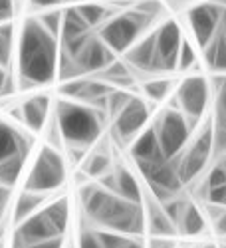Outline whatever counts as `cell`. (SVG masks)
I'll list each match as a JSON object with an SVG mask.
<instances>
[{
  "label": "cell",
  "mask_w": 226,
  "mask_h": 248,
  "mask_svg": "<svg viewBox=\"0 0 226 248\" xmlns=\"http://www.w3.org/2000/svg\"><path fill=\"white\" fill-rule=\"evenodd\" d=\"M58 38H54L38 18H28L18 44V72L30 86H44L58 72Z\"/></svg>",
  "instance_id": "obj_1"
},
{
  "label": "cell",
  "mask_w": 226,
  "mask_h": 248,
  "mask_svg": "<svg viewBox=\"0 0 226 248\" xmlns=\"http://www.w3.org/2000/svg\"><path fill=\"white\" fill-rule=\"evenodd\" d=\"M79 197L88 218L111 232L137 236L145 229V213L137 202L121 199L119 195L95 185L84 187Z\"/></svg>",
  "instance_id": "obj_2"
},
{
  "label": "cell",
  "mask_w": 226,
  "mask_h": 248,
  "mask_svg": "<svg viewBox=\"0 0 226 248\" xmlns=\"http://www.w3.org/2000/svg\"><path fill=\"white\" fill-rule=\"evenodd\" d=\"M56 123L64 143L70 147L86 149L101 133V115L93 106L74 99H60L56 106Z\"/></svg>",
  "instance_id": "obj_3"
},
{
  "label": "cell",
  "mask_w": 226,
  "mask_h": 248,
  "mask_svg": "<svg viewBox=\"0 0 226 248\" xmlns=\"http://www.w3.org/2000/svg\"><path fill=\"white\" fill-rule=\"evenodd\" d=\"M151 16L143 14L139 10L125 12V14H115L111 16L104 26H99L97 36L104 40V44L113 50L115 54L127 52L141 36L143 28L147 26Z\"/></svg>",
  "instance_id": "obj_4"
},
{
  "label": "cell",
  "mask_w": 226,
  "mask_h": 248,
  "mask_svg": "<svg viewBox=\"0 0 226 248\" xmlns=\"http://www.w3.org/2000/svg\"><path fill=\"white\" fill-rule=\"evenodd\" d=\"M66 181V163L60 155V149L44 145L40 149L32 169L26 177V191L48 195L60 189Z\"/></svg>",
  "instance_id": "obj_5"
},
{
  "label": "cell",
  "mask_w": 226,
  "mask_h": 248,
  "mask_svg": "<svg viewBox=\"0 0 226 248\" xmlns=\"http://www.w3.org/2000/svg\"><path fill=\"white\" fill-rule=\"evenodd\" d=\"M155 135L159 141L161 153L165 159H177L189 143L191 137V121L182 115L181 109H167L155 121Z\"/></svg>",
  "instance_id": "obj_6"
},
{
  "label": "cell",
  "mask_w": 226,
  "mask_h": 248,
  "mask_svg": "<svg viewBox=\"0 0 226 248\" xmlns=\"http://www.w3.org/2000/svg\"><path fill=\"white\" fill-rule=\"evenodd\" d=\"M212 149H214V127L212 123H209L195 137L191 145L184 147V151L177 157V173L182 185L195 181L202 173V169L207 167V163L211 159Z\"/></svg>",
  "instance_id": "obj_7"
},
{
  "label": "cell",
  "mask_w": 226,
  "mask_h": 248,
  "mask_svg": "<svg viewBox=\"0 0 226 248\" xmlns=\"http://www.w3.org/2000/svg\"><path fill=\"white\" fill-rule=\"evenodd\" d=\"M153 36H155V72L177 70V58L182 42L181 26L175 20H169Z\"/></svg>",
  "instance_id": "obj_8"
},
{
  "label": "cell",
  "mask_w": 226,
  "mask_h": 248,
  "mask_svg": "<svg viewBox=\"0 0 226 248\" xmlns=\"http://www.w3.org/2000/svg\"><path fill=\"white\" fill-rule=\"evenodd\" d=\"M177 103H179V109L182 111V115L191 123H195L198 117H202L204 109H207L209 81L200 76H193V78H187L184 81H181V86L177 90Z\"/></svg>",
  "instance_id": "obj_9"
},
{
  "label": "cell",
  "mask_w": 226,
  "mask_h": 248,
  "mask_svg": "<svg viewBox=\"0 0 226 248\" xmlns=\"http://www.w3.org/2000/svg\"><path fill=\"white\" fill-rule=\"evenodd\" d=\"M189 24L198 46L204 50L216 38L222 24V8L216 2H204L189 10Z\"/></svg>",
  "instance_id": "obj_10"
},
{
  "label": "cell",
  "mask_w": 226,
  "mask_h": 248,
  "mask_svg": "<svg viewBox=\"0 0 226 248\" xmlns=\"http://www.w3.org/2000/svg\"><path fill=\"white\" fill-rule=\"evenodd\" d=\"M74 62L79 74H101L115 62V52L109 50L97 34H90L81 48L75 52Z\"/></svg>",
  "instance_id": "obj_11"
},
{
  "label": "cell",
  "mask_w": 226,
  "mask_h": 248,
  "mask_svg": "<svg viewBox=\"0 0 226 248\" xmlns=\"http://www.w3.org/2000/svg\"><path fill=\"white\" fill-rule=\"evenodd\" d=\"M147 119H149V106H147V101L133 95L127 106L113 117L115 135L121 141H133L139 135V131L145 127Z\"/></svg>",
  "instance_id": "obj_12"
},
{
  "label": "cell",
  "mask_w": 226,
  "mask_h": 248,
  "mask_svg": "<svg viewBox=\"0 0 226 248\" xmlns=\"http://www.w3.org/2000/svg\"><path fill=\"white\" fill-rule=\"evenodd\" d=\"M20 240H22L26 246L36 244V242H42L48 238H56V236H64L56 231V226L52 224L50 217L46 215V211H38L32 217H28L24 222H20L16 226V234Z\"/></svg>",
  "instance_id": "obj_13"
},
{
  "label": "cell",
  "mask_w": 226,
  "mask_h": 248,
  "mask_svg": "<svg viewBox=\"0 0 226 248\" xmlns=\"http://www.w3.org/2000/svg\"><path fill=\"white\" fill-rule=\"evenodd\" d=\"M48 115H50V97L48 95H34L18 108V119L22 121L30 131H42L48 123Z\"/></svg>",
  "instance_id": "obj_14"
},
{
  "label": "cell",
  "mask_w": 226,
  "mask_h": 248,
  "mask_svg": "<svg viewBox=\"0 0 226 248\" xmlns=\"http://www.w3.org/2000/svg\"><path fill=\"white\" fill-rule=\"evenodd\" d=\"M131 155H133L137 165H147V163H155L159 159H165L161 153V147H159V141H157V135H155L153 127L141 131L133 139Z\"/></svg>",
  "instance_id": "obj_15"
},
{
  "label": "cell",
  "mask_w": 226,
  "mask_h": 248,
  "mask_svg": "<svg viewBox=\"0 0 226 248\" xmlns=\"http://www.w3.org/2000/svg\"><path fill=\"white\" fill-rule=\"evenodd\" d=\"M127 64L141 72H155V36L143 38L125 52Z\"/></svg>",
  "instance_id": "obj_16"
},
{
  "label": "cell",
  "mask_w": 226,
  "mask_h": 248,
  "mask_svg": "<svg viewBox=\"0 0 226 248\" xmlns=\"http://www.w3.org/2000/svg\"><path fill=\"white\" fill-rule=\"evenodd\" d=\"M18 153H28L26 137L14 129L10 123L0 121V161L14 157Z\"/></svg>",
  "instance_id": "obj_17"
},
{
  "label": "cell",
  "mask_w": 226,
  "mask_h": 248,
  "mask_svg": "<svg viewBox=\"0 0 226 248\" xmlns=\"http://www.w3.org/2000/svg\"><path fill=\"white\" fill-rule=\"evenodd\" d=\"M113 179H115V189H113L115 195H119L121 199H127L131 202L141 204V199H143L141 187H139L135 175L127 167H117L113 171Z\"/></svg>",
  "instance_id": "obj_18"
},
{
  "label": "cell",
  "mask_w": 226,
  "mask_h": 248,
  "mask_svg": "<svg viewBox=\"0 0 226 248\" xmlns=\"http://www.w3.org/2000/svg\"><path fill=\"white\" fill-rule=\"evenodd\" d=\"M145 218H147V226H149L153 236H173L175 231H177L175 222L167 217V213L163 211V206L153 202V201L147 204Z\"/></svg>",
  "instance_id": "obj_19"
},
{
  "label": "cell",
  "mask_w": 226,
  "mask_h": 248,
  "mask_svg": "<svg viewBox=\"0 0 226 248\" xmlns=\"http://www.w3.org/2000/svg\"><path fill=\"white\" fill-rule=\"evenodd\" d=\"M44 199H46V195L32 193V191H26L24 189V193L16 199V204H14V213H12L14 224L18 226L20 222H24L28 217H32L34 213H38L40 204L44 202Z\"/></svg>",
  "instance_id": "obj_20"
},
{
  "label": "cell",
  "mask_w": 226,
  "mask_h": 248,
  "mask_svg": "<svg viewBox=\"0 0 226 248\" xmlns=\"http://www.w3.org/2000/svg\"><path fill=\"white\" fill-rule=\"evenodd\" d=\"M24 161H26V153H18L14 157L0 161V185H2V187L10 189L12 185H16V181L22 175Z\"/></svg>",
  "instance_id": "obj_21"
},
{
  "label": "cell",
  "mask_w": 226,
  "mask_h": 248,
  "mask_svg": "<svg viewBox=\"0 0 226 248\" xmlns=\"http://www.w3.org/2000/svg\"><path fill=\"white\" fill-rule=\"evenodd\" d=\"M177 229L182 232V234H200L204 231V218L200 215V211L196 209L195 204H184V211L181 215V220L177 224Z\"/></svg>",
  "instance_id": "obj_22"
},
{
  "label": "cell",
  "mask_w": 226,
  "mask_h": 248,
  "mask_svg": "<svg viewBox=\"0 0 226 248\" xmlns=\"http://www.w3.org/2000/svg\"><path fill=\"white\" fill-rule=\"evenodd\" d=\"M79 16L86 20V24L90 28H99V26H104L107 20L113 16L105 6H101V4H95V2H81L75 6Z\"/></svg>",
  "instance_id": "obj_23"
},
{
  "label": "cell",
  "mask_w": 226,
  "mask_h": 248,
  "mask_svg": "<svg viewBox=\"0 0 226 248\" xmlns=\"http://www.w3.org/2000/svg\"><path fill=\"white\" fill-rule=\"evenodd\" d=\"M44 211H46V215L50 217L52 224L56 226V231H58L60 234H66L68 222H70V204H68V201H66V199H58V201L50 202Z\"/></svg>",
  "instance_id": "obj_24"
},
{
  "label": "cell",
  "mask_w": 226,
  "mask_h": 248,
  "mask_svg": "<svg viewBox=\"0 0 226 248\" xmlns=\"http://www.w3.org/2000/svg\"><path fill=\"white\" fill-rule=\"evenodd\" d=\"M204 56H207V64L212 70H226V40L218 32L216 38L204 48Z\"/></svg>",
  "instance_id": "obj_25"
},
{
  "label": "cell",
  "mask_w": 226,
  "mask_h": 248,
  "mask_svg": "<svg viewBox=\"0 0 226 248\" xmlns=\"http://www.w3.org/2000/svg\"><path fill=\"white\" fill-rule=\"evenodd\" d=\"M109 169H111V159H109V155H107L104 149L91 153V155L88 157L86 165H84L86 175H90V177H97V179H101L104 175H107Z\"/></svg>",
  "instance_id": "obj_26"
},
{
  "label": "cell",
  "mask_w": 226,
  "mask_h": 248,
  "mask_svg": "<svg viewBox=\"0 0 226 248\" xmlns=\"http://www.w3.org/2000/svg\"><path fill=\"white\" fill-rule=\"evenodd\" d=\"M12 42H14V26L0 24V66L6 68L12 58Z\"/></svg>",
  "instance_id": "obj_27"
},
{
  "label": "cell",
  "mask_w": 226,
  "mask_h": 248,
  "mask_svg": "<svg viewBox=\"0 0 226 248\" xmlns=\"http://www.w3.org/2000/svg\"><path fill=\"white\" fill-rule=\"evenodd\" d=\"M173 90V84L169 79H153L145 84V95L151 101H163Z\"/></svg>",
  "instance_id": "obj_28"
},
{
  "label": "cell",
  "mask_w": 226,
  "mask_h": 248,
  "mask_svg": "<svg viewBox=\"0 0 226 248\" xmlns=\"http://www.w3.org/2000/svg\"><path fill=\"white\" fill-rule=\"evenodd\" d=\"M195 62H196V56H195L193 44L189 42L187 38H182L181 50H179V58H177V70L187 72V70H191V68L195 66Z\"/></svg>",
  "instance_id": "obj_29"
},
{
  "label": "cell",
  "mask_w": 226,
  "mask_h": 248,
  "mask_svg": "<svg viewBox=\"0 0 226 248\" xmlns=\"http://www.w3.org/2000/svg\"><path fill=\"white\" fill-rule=\"evenodd\" d=\"M95 234L104 248H125L127 242L131 240V236H127V234H119V232H111V231H95Z\"/></svg>",
  "instance_id": "obj_30"
},
{
  "label": "cell",
  "mask_w": 226,
  "mask_h": 248,
  "mask_svg": "<svg viewBox=\"0 0 226 248\" xmlns=\"http://www.w3.org/2000/svg\"><path fill=\"white\" fill-rule=\"evenodd\" d=\"M133 95L131 93H127V92H123V90H113L109 95H107V101H105V109L115 117L123 108L129 103V99H131Z\"/></svg>",
  "instance_id": "obj_31"
},
{
  "label": "cell",
  "mask_w": 226,
  "mask_h": 248,
  "mask_svg": "<svg viewBox=\"0 0 226 248\" xmlns=\"http://www.w3.org/2000/svg\"><path fill=\"white\" fill-rule=\"evenodd\" d=\"M61 16H64V12L50 10V12H44V14H40L36 18L40 20V24H42L54 38H58L60 36V30H61Z\"/></svg>",
  "instance_id": "obj_32"
},
{
  "label": "cell",
  "mask_w": 226,
  "mask_h": 248,
  "mask_svg": "<svg viewBox=\"0 0 226 248\" xmlns=\"http://www.w3.org/2000/svg\"><path fill=\"white\" fill-rule=\"evenodd\" d=\"M224 185H226V167L220 163V165H216V167L209 173V179H207V191L224 187Z\"/></svg>",
  "instance_id": "obj_33"
},
{
  "label": "cell",
  "mask_w": 226,
  "mask_h": 248,
  "mask_svg": "<svg viewBox=\"0 0 226 248\" xmlns=\"http://www.w3.org/2000/svg\"><path fill=\"white\" fill-rule=\"evenodd\" d=\"M79 248H104L95 234V231H81L79 234Z\"/></svg>",
  "instance_id": "obj_34"
},
{
  "label": "cell",
  "mask_w": 226,
  "mask_h": 248,
  "mask_svg": "<svg viewBox=\"0 0 226 248\" xmlns=\"http://www.w3.org/2000/svg\"><path fill=\"white\" fill-rule=\"evenodd\" d=\"M216 115H218V123L226 125V88L222 86L216 97Z\"/></svg>",
  "instance_id": "obj_35"
},
{
  "label": "cell",
  "mask_w": 226,
  "mask_h": 248,
  "mask_svg": "<svg viewBox=\"0 0 226 248\" xmlns=\"http://www.w3.org/2000/svg\"><path fill=\"white\" fill-rule=\"evenodd\" d=\"M14 16V0H0V24H8Z\"/></svg>",
  "instance_id": "obj_36"
},
{
  "label": "cell",
  "mask_w": 226,
  "mask_h": 248,
  "mask_svg": "<svg viewBox=\"0 0 226 248\" xmlns=\"http://www.w3.org/2000/svg\"><path fill=\"white\" fill-rule=\"evenodd\" d=\"M214 149L226 155V125H216L214 129Z\"/></svg>",
  "instance_id": "obj_37"
},
{
  "label": "cell",
  "mask_w": 226,
  "mask_h": 248,
  "mask_svg": "<svg viewBox=\"0 0 226 248\" xmlns=\"http://www.w3.org/2000/svg\"><path fill=\"white\" fill-rule=\"evenodd\" d=\"M61 246H64V236H56V238H48L42 242L30 244L28 248H61Z\"/></svg>",
  "instance_id": "obj_38"
},
{
  "label": "cell",
  "mask_w": 226,
  "mask_h": 248,
  "mask_svg": "<svg viewBox=\"0 0 226 248\" xmlns=\"http://www.w3.org/2000/svg\"><path fill=\"white\" fill-rule=\"evenodd\" d=\"M149 246L151 248H175V242L169 236H153Z\"/></svg>",
  "instance_id": "obj_39"
},
{
  "label": "cell",
  "mask_w": 226,
  "mask_h": 248,
  "mask_svg": "<svg viewBox=\"0 0 226 248\" xmlns=\"http://www.w3.org/2000/svg\"><path fill=\"white\" fill-rule=\"evenodd\" d=\"M8 92H12L10 90V76H8L6 68L0 66V95H6Z\"/></svg>",
  "instance_id": "obj_40"
},
{
  "label": "cell",
  "mask_w": 226,
  "mask_h": 248,
  "mask_svg": "<svg viewBox=\"0 0 226 248\" xmlns=\"http://www.w3.org/2000/svg\"><path fill=\"white\" fill-rule=\"evenodd\" d=\"M66 0H30V4L34 8H58L60 4H64Z\"/></svg>",
  "instance_id": "obj_41"
},
{
  "label": "cell",
  "mask_w": 226,
  "mask_h": 248,
  "mask_svg": "<svg viewBox=\"0 0 226 248\" xmlns=\"http://www.w3.org/2000/svg\"><path fill=\"white\" fill-rule=\"evenodd\" d=\"M8 199H10V189L8 187H2L0 185V213L4 211V206L8 204Z\"/></svg>",
  "instance_id": "obj_42"
},
{
  "label": "cell",
  "mask_w": 226,
  "mask_h": 248,
  "mask_svg": "<svg viewBox=\"0 0 226 248\" xmlns=\"http://www.w3.org/2000/svg\"><path fill=\"white\" fill-rule=\"evenodd\" d=\"M125 248H143V244H141V240H135L133 236H131V240L127 242V246Z\"/></svg>",
  "instance_id": "obj_43"
},
{
  "label": "cell",
  "mask_w": 226,
  "mask_h": 248,
  "mask_svg": "<svg viewBox=\"0 0 226 248\" xmlns=\"http://www.w3.org/2000/svg\"><path fill=\"white\" fill-rule=\"evenodd\" d=\"M12 248H28V246H26L22 240H20L18 236H14V240H12Z\"/></svg>",
  "instance_id": "obj_44"
},
{
  "label": "cell",
  "mask_w": 226,
  "mask_h": 248,
  "mask_svg": "<svg viewBox=\"0 0 226 248\" xmlns=\"http://www.w3.org/2000/svg\"><path fill=\"white\" fill-rule=\"evenodd\" d=\"M216 4H218L220 8H224V10H226V0H216Z\"/></svg>",
  "instance_id": "obj_45"
},
{
  "label": "cell",
  "mask_w": 226,
  "mask_h": 248,
  "mask_svg": "<svg viewBox=\"0 0 226 248\" xmlns=\"http://www.w3.org/2000/svg\"><path fill=\"white\" fill-rule=\"evenodd\" d=\"M202 248H216V246H214V244H204Z\"/></svg>",
  "instance_id": "obj_46"
},
{
  "label": "cell",
  "mask_w": 226,
  "mask_h": 248,
  "mask_svg": "<svg viewBox=\"0 0 226 248\" xmlns=\"http://www.w3.org/2000/svg\"><path fill=\"white\" fill-rule=\"evenodd\" d=\"M222 165H224V167H226V155H224V159H222Z\"/></svg>",
  "instance_id": "obj_47"
},
{
  "label": "cell",
  "mask_w": 226,
  "mask_h": 248,
  "mask_svg": "<svg viewBox=\"0 0 226 248\" xmlns=\"http://www.w3.org/2000/svg\"><path fill=\"white\" fill-rule=\"evenodd\" d=\"M224 88H226V81H224Z\"/></svg>",
  "instance_id": "obj_48"
}]
</instances>
